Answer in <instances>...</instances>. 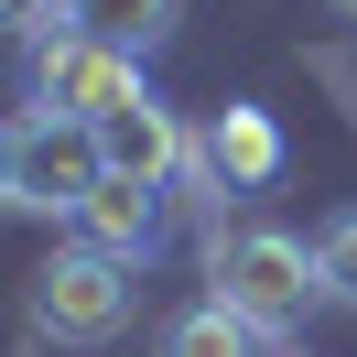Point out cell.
Returning a JSON list of instances; mask_svg holds the SVG:
<instances>
[{"label":"cell","instance_id":"cell-1","mask_svg":"<svg viewBox=\"0 0 357 357\" xmlns=\"http://www.w3.org/2000/svg\"><path fill=\"white\" fill-rule=\"evenodd\" d=\"M314 292H325V271H314L303 238H282V227H217V249H206V303H227L238 325L282 335L314 314Z\"/></svg>","mask_w":357,"mask_h":357},{"label":"cell","instance_id":"cell-2","mask_svg":"<svg viewBox=\"0 0 357 357\" xmlns=\"http://www.w3.org/2000/svg\"><path fill=\"white\" fill-rule=\"evenodd\" d=\"M130 314H141V271L109 249H54L33 271V335H54V347H109Z\"/></svg>","mask_w":357,"mask_h":357},{"label":"cell","instance_id":"cell-3","mask_svg":"<svg viewBox=\"0 0 357 357\" xmlns=\"http://www.w3.org/2000/svg\"><path fill=\"white\" fill-rule=\"evenodd\" d=\"M130 98H141V54H109V44H87V33L44 22V44H33V119L98 130V119L130 109Z\"/></svg>","mask_w":357,"mask_h":357},{"label":"cell","instance_id":"cell-4","mask_svg":"<svg viewBox=\"0 0 357 357\" xmlns=\"http://www.w3.org/2000/svg\"><path fill=\"white\" fill-rule=\"evenodd\" d=\"M98 162H109L119 184H184L195 174V141H184V119L162 109V98H130V109L98 119Z\"/></svg>","mask_w":357,"mask_h":357},{"label":"cell","instance_id":"cell-5","mask_svg":"<svg viewBox=\"0 0 357 357\" xmlns=\"http://www.w3.org/2000/svg\"><path fill=\"white\" fill-rule=\"evenodd\" d=\"M98 184H109V162H98V130L33 119V141H22V206H33V217H76Z\"/></svg>","mask_w":357,"mask_h":357},{"label":"cell","instance_id":"cell-6","mask_svg":"<svg viewBox=\"0 0 357 357\" xmlns=\"http://www.w3.org/2000/svg\"><path fill=\"white\" fill-rule=\"evenodd\" d=\"M76 249H109V260H152V249H162V184H98V195L87 206H76Z\"/></svg>","mask_w":357,"mask_h":357},{"label":"cell","instance_id":"cell-7","mask_svg":"<svg viewBox=\"0 0 357 357\" xmlns=\"http://www.w3.org/2000/svg\"><path fill=\"white\" fill-rule=\"evenodd\" d=\"M195 162L217 174V195H227V184H271V174H282V130H271L260 109H227L217 130L195 141Z\"/></svg>","mask_w":357,"mask_h":357},{"label":"cell","instance_id":"cell-8","mask_svg":"<svg viewBox=\"0 0 357 357\" xmlns=\"http://www.w3.org/2000/svg\"><path fill=\"white\" fill-rule=\"evenodd\" d=\"M54 22L87 33V44H109V54H152L174 33V0H54Z\"/></svg>","mask_w":357,"mask_h":357},{"label":"cell","instance_id":"cell-9","mask_svg":"<svg viewBox=\"0 0 357 357\" xmlns=\"http://www.w3.org/2000/svg\"><path fill=\"white\" fill-rule=\"evenodd\" d=\"M271 335L260 325H238L227 303H195V314H174V325L152 335V357H260Z\"/></svg>","mask_w":357,"mask_h":357},{"label":"cell","instance_id":"cell-10","mask_svg":"<svg viewBox=\"0 0 357 357\" xmlns=\"http://www.w3.org/2000/svg\"><path fill=\"white\" fill-rule=\"evenodd\" d=\"M314 271H325V292H335V303H357V206L325 227V238H314Z\"/></svg>","mask_w":357,"mask_h":357},{"label":"cell","instance_id":"cell-11","mask_svg":"<svg viewBox=\"0 0 357 357\" xmlns=\"http://www.w3.org/2000/svg\"><path fill=\"white\" fill-rule=\"evenodd\" d=\"M22 141H33V119H0V206H22Z\"/></svg>","mask_w":357,"mask_h":357},{"label":"cell","instance_id":"cell-12","mask_svg":"<svg viewBox=\"0 0 357 357\" xmlns=\"http://www.w3.org/2000/svg\"><path fill=\"white\" fill-rule=\"evenodd\" d=\"M33 22H54V0H0V33H33Z\"/></svg>","mask_w":357,"mask_h":357},{"label":"cell","instance_id":"cell-13","mask_svg":"<svg viewBox=\"0 0 357 357\" xmlns=\"http://www.w3.org/2000/svg\"><path fill=\"white\" fill-rule=\"evenodd\" d=\"M325 11H357V0H325Z\"/></svg>","mask_w":357,"mask_h":357}]
</instances>
